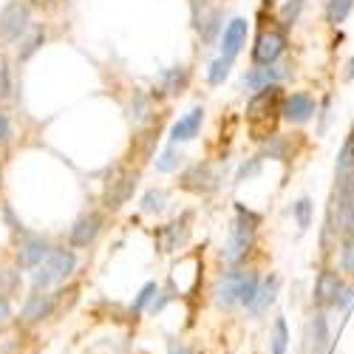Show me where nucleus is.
Instances as JSON below:
<instances>
[{"label": "nucleus", "instance_id": "obj_15", "mask_svg": "<svg viewBox=\"0 0 354 354\" xmlns=\"http://www.w3.org/2000/svg\"><path fill=\"white\" fill-rule=\"evenodd\" d=\"M187 68L185 66H173V68H165L159 77H156V85H153V94L156 97H179L185 88H187Z\"/></svg>", "mask_w": 354, "mask_h": 354}, {"label": "nucleus", "instance_id": "obj_39", "mask_svg": "<svg viewBox=\"0 0 354 354\" xmlns=\"http://www.w3.org/2000/svg\"><path fill=\"white\" fill-rule=\"evenodd\" d=\"M32 3H35V6H48L51 0H32Z\"/></svg>", "mask_w": 354, "mask_h": 354}, {"label": "nucleus", "instance_id": "obj_28", "mask_svg": "<svg viewBox=\"0 0 354 354\" xmlns=\"http://www.w3.org/2000/svg\"><path fill=\"white\" fill-rule=\"evenodd\" d=\"M156 295H159V286H156L153 281H147V283H145V286L139 289V295H136V301H133L131 312H133V315H139V312H142V309H145L147 304H151V301L156 298Z\"/></svg>", "mask_w": 354, "mask_h": 354}, {"label": "nucleus", "instance_id": "obj_29", "mask_svg": "<svg viewBox=\"0 0 354 354\" xmlns=\"http://www.w3.org/2000/svg\"><path fill=\"white\" fill-rule=\"evenodd\" d=\"M17 286H20V278H17V272H12V270H0V298H12V295L17 292Z\"/></svg>", "mask_w": 354, "mask_h": 354}, {"label": "nucleus", "instance_id": "obj_38", "mask_svg": "<svg viewBox=\"0 0 354 354\" xmlns=\"http://www.w3.org/2000/svg\"><path fill=\"white\" fill-rule=\"evenodd\" d=\"M346 77H348V80L354 77V57H351V60H348V71H346Z\"/></svg>", "mask_w": 354, "mask_h": 354}, {"label": "nucleus", "instance_id": "obj_6", "mask_svg": "<svg viewBox=\"0 0 354 354\" xmlns=\"http://www.w3.org/2000/svg\"><path fill=\"white\" fill-rule=\"evenodd\" d=\"M283 48H286V35L281 32V28H263V32L258 35V40H255V48H252V60L258 63V66H272L278 57L283 54Z\"/></svg>", "mask_w": 354, "mask_h": 354}, {"label": "nucleus", "instance_id": "obj_4", "mask_svg": "<svg viewBox=\"0 0 354 354\" xmlns=\"http://www.w3.org/2000/svg\"><path fill=\"white\" fill-rule=\"evenodd\" d=\"M28 28H32V12L26 3H12L0 15V40L3 43H20Z\"/></svg>", "mask_w": 354, "mask_h": 354}, {"label": "nucleus", "instance_id": "obj_18", "mask_svg": "<svg viewBox=\"0 0 354 354\" xmlns=\"http://www.w3.org/2000/svg\"><path fill=\"white\" fill-rule=\"evenodd\" d=\"M201 122H204V108H193L190 113H185L182 120L170 128V139H173L176 145H179V142H190V139H196V136H198V131H201Z\"/></svg>", "mask_w": 354, "mask_h": 354}, {"label": "nucleus", "instance_id": "obj_40", "mask_svg": "<svg viewBox=\"0 0 354 354\" xmlns=\"http://www.w3.org/2000/svg\"><path fill=\"white\" fill-rule=\"evenodd\" d=\"M267 3H270V0H267Z\"/></svg>", "mask_w": 354, "mask_h": 354}, {"label": "nucleus", "instance_id": "obj_17", "mask_svg": "<svg viewBox=\"0 0 354 354\" xmlns=\"http://www.w3.org/2000/svg\"><path fill=\"white\" fill-rule=\"evenodd\" d=\"M247 28L250 23L244 17H235L227 28H224V35H221V54L230 57V60H235V54L241 51V46L247 43Z\"/></svg>", "mask_w": 354, "mask_h": 354}, {"label": "nucleus", "instance_id": "obj_23", "mask_svg": "<svg viewBox=\"0 0 354 354\" xmlns=\"http://www.w3.org/2000/svg\"><path fill=\"white\" fill-rule=\"evenodd\" d=\"M43 40H46V32L37 26V28H28V35L20 40V60H28L40 46H43Z\"/></svg>", "mask_w": 354, "mask_h": 354}, {"label": "nucleus", "instance_id": "obj_19", "mask_svg": "<svg viewBox=\"0 0 354 354\" xmlns=\"http://www.w3.org/2000/svg\"><path fill=\"white\" fill-rule=\"evenodd\" d=\"M286 71L281 66H261V68H252L250 74H244V88L247 91H261L267 85H278V80H283Z\"/></svg>", "mask_w": 354, "mask_h": 354}, {"label": "nucleus", "instance_id": "obj_20", "mask_svg": "<svg viewBox=\"0 0 354 354\" xmlns=\"http://www.w3.org/2000/svg\"><path fill=\"white\" fill-rule=\"evenodd\" d=\"M332 348V332H329V317L323 309L312 315V351L315 354H329Z\"/></svg>", "mask_w": 354, "mask_h": 354}, {"label": "nucleus", "instance_id": "obj_26", "mask_svg": "<svg viewBox=\"0 0 354 354\" xmlns=\"http://www.w3.org/2000/svg\"><path fill=\"white\" fill-rule=\"evenodd\" d=\"M354 9V0H329V6H326V17L329 23H343L348 17V12Z\"/></svg>", "mask_w": 354, "mask_h": 354}, {"label": "nucleus", "instance_id": "obj_37", "mask_svg": "<svg viewBox=\"0 0 354 354\" xmlns=\"http://www.w3.org/2000/svg\"><path fill=\"white\" fill-rule=\"evenodd\" d=\"M170 354H193L187 346H170Z\"/></svg>", "mask_w": 354, "mask_h": 354}, {"label": "nucleus", "instance_id": "obj_27", "mask_svg": "<svg viewBox=\"0 0 354 354\" xmlns=\"http://www.w3.org/2000/svg\"><path fill=\"white\" fill-rule=\"evenodd\" d=\"M230 68H232V60L230 57H218V60H213L210 63V71H207V80L213 82V85H221L224 80H227V74H230Z\"/></svg>", "mask_w": 354, "mask_h": 354}, {"label": "nucleus", "instance_id": "obj_2", "mask_svg": "<svg viewBox=\"0 0 354 354\" xmlns=\"http://www.w3.org/2000/svg\"><path fill=\"white\" fill-rule=\"evenodd\" d=\"M255 230H258V216L252 210H247L244 204L235 207V221L232 230L227 235V241L221 247V261L230 263V267H239V263L250 255L252 241H255Z\"/></svg>", "mask_w": 354, "mask_h": 354}, {"label": "nucleus", "instance_id": "obj_31", "mask_svg": "<svg viewBox=\"0 0 354 354\" xmlns=\"http://www.w3.org/2000/svg\"><path fill=\"white\" fill-rule=\"evenodd\" d=\"M286 147H289V142L275 133V136H270L267 145H263V153H267L270 159H283V156H286Z\"/></svg>", "mask_w": 354, "mask_h": 354}, {"label": "nucleus", "instance_id": "obj_3", "mask_svg": "<svg viewBox=\"0 0 354 354\" xmlns=\"http://www.w3.org/2000/svg\"><path fill=\"white\" fill-rule=\"evenodd\" d=\"M74 270H77V252L74 250H66V247L51 250L48 258L35 270L32 283H35V289H48V286H57V283L68 281Z\"/></svg>", "mask_w": 354, "mask_h": 354}, {"label": "nucleus", "instance_id": "obj_32", "mask_svg": "<svg viewBox=\"0 0 354 354\" xmlns=\"http://www.w3.org/2000/svg\"><path fill=\"white\" fill-rule=\"evenodd\" d=\"M292 213H295V218H298V227L306 230V227L312 224V198H301V201L292 207Z\"/></svg>", "mask_w": 354, "mask_h": 354}, {"label": "nucleus", "instance_id": "obj_10", "mask_svg": "<svg viewBox=\"0 0 354 354\" xmlns=\"http://www.w3.org/2000/svg\"><path fill=\"white\" fill-rule=\"evenodd\" d=\"M51 252V244L46 235H35V232H28L26 239L20 241V250H17V263L23 270H37L40 263L48 258Z\"/></svg>", "mask_w": 354, "mask_h": 354}, {"label": "nucleus", "instance_id": "obj_30", "mask_svg": "<svg viewBox=\"0 0 354 354\" xmlns=\"http://www.w3.org/2000/svg\"><path fill=\"white\" fill-rule=\"evenodd\" d=\"M182 165V153L176 151V147H170V151H165L159 159H156V170H162V173H170V170H176Z\"/></svg>", "mask_w": 354, "mask_h": 354}, {"label": "nucleus", "instance_id": "obj_16", "mask_svg": "<svg viewBox=\"0 0 354 354\" xmlns=\"http://www.w3.org/2000/svg\"><path fill=\"white\" fill-rule=\"evenodd\" d=\"M100 230H102V216L100 213H85L74 221V227L68 232V241H71V247H88V244H94Z\"/></svg>", "mask_w": 354, "mask_h": 354}, {"label": "nucleus", "instance_id": "obj_33", "mask_svg": "<svg viewBox=\"0 0 354 354\" xmlns=\"http://www.w3.org/2000/svg\"><path fill=\"white\" fill-rule=\"evenodd\" d=\"M12 91V74H9V63H6V57L0 54V100H6Z\"/></svg>", "mask_w": 354, "mask_h": 354}, {"label": "nucleus", "instance_id": "obj_24", "mask_svg": "<svg viewBox=\"0 0 354 354\" xmlns=\"http://www.w3.org/2000/svg\"><path fill=\"white\" fill-rule=\"evenodd\" d=\"M340 270L354 278V235H343L340 241Z\"/></svg>", "mask_w": 354, "mask_h": 354}, {"label": "nucleus", "instance_id": "obj_35", "mask_svg": "<svg viewBox=\"0 0 354 354\" xmlns=\"http://www.w3.org/2000/svg\"><path fill=\"white\" fill-rule=\"evenodd\" d=\"M9 136H12V125H9V116L0 111V145H6L9 142Z\"/></svg>", "mask_w": 354, "mask_h": 354}, {"label": "nucleus", "instance_id": "obj_21", "mask_svg": "<svg viewBox=\"0 0 354 354\" xmlns=\"http://www.w3.org/2000/svg\"><path fill=\"white\" fill-rule=\"evenodd\" d=\"M275 295H278V278L275 275H270L267 281H261V286H258V295H255V301L247 306L252 315H261L263 309H270V304L275 301Z\"/></svg>", "mask_w": 354, "mask_h": 354}, {"label": "nucleus", "instance_id": "obj_13", "mask_svg": "<svg viewBox=\"0 0 354 354\" xmlns=\"http://www.w3.org/2000/svg\"><path fill=\"white\" fill-rule=\"evenodd\" d=\"M51 312H54V295H48L46 289H35V295L26 298L20 317L28 326H35V323H43L46 317H51Z\"/></svg>", "mask_w": 354, "mask_h": 354}, {"label": "nucleus", "instance_id": "obj_34", "mask_svg": "<svg viewBox=\"0 0 354 354\" xmlns=\"http://www.w3.org/2000/svg\"><path fill=\"white\" fill-rule=\"evenodd\" d=\"M9 323H12V304L6 298H0V332H3Z\"/></svg>", "mask_w": 354, "mask_h": 354}, {"label": "nucleus", "instance_id": "obj_14", "mask_svg": "<svg viewBox=\"0 0 354 354\" xmlns=\"http://www.w3.org/2000/svg\"><path fill=\"white\" fill-rule=\"evenodd\" d=\"M315 111H317V102L309 97V94H289L286 100H283V108H281V113H283V120L286 122H292V125H304V122H309L312 116H315Z\"/></svg>", "mask_w": 354, "mask_h": 354}, {"label": "nucleus", "instance_id": "obj_9", "mask_svg": "<svg viewBox=\"0 0 354 354\" xmlns=\"http://www.w3.org/2000/svg\"><path fill=\"white\" fill-rule=\"evenodd\" d=\"M193 26L196 32L201 35L204 43L216 40L218 28H221V9L218 6H210V0H193Z\"/></svg>", "mask_w": 354, "mask_h": 354}, {"label": "nucleus", "instance_id": "obj_8", "mask_svg": "<svg viewBox=\"0 0 354 354\" xmlns=\"http://www.w3.org/2000/svg\"><path fill=\"white\" fill-rule=\"evenodd\" d=\"M133 187H136V173L133 170H116L108 179V185H105V196H102L105 207L108 210H120L122 204L133 196Z\"/></svg>", "mask_w": 354, "mask_h": 354}, {"label": "nucleus", "instance_id": "obj_7", "mask_svg": "<svg viewBox=\"0 0 354 354\" xmlns=\"http://www.w3.org/2000/svg\"><path fill=\"white\" fill-rule=\"evenodd\" d=\"M332 218H337L340 235H354V185H337L335 201H332Z\"/></svg>", "mask_w": 354, "mask_h": 354}, {"label": "nucleus", "instance_id": "obj_25", "mask_svg": "<svg viewBox=\"0 0 354 354\" xmlns=\"http://www.w3.org/2000/svg\"><path fill=\"white\" fill-rule=\"evenodd\" d=\"M165 204H167V193L162 187H153V190H147L145 198H142V210L145 213H162L165 210Z\"/></svg>", "mask_w": 354, "mask_h": 354}, {"label": "nucleus", "instance_id": "obj_22", "mask_svg": "<svg viewBox=\"0 0 354 354\" xmlns=\"http://www.w3.org/2000/svg\"><path fill=\"white\" fill-rule=\"evenodd\" d=\"M289 348V329H286V320L275 317L272 323V332H270V354H286Z\"/></svg>", "mask_w": 354, "mask_h": 354}, {"label": "nucleus", "instance_id": "obj_5", "mask_svg": "<svg viewBox=\"0 0 354 354\" xmlns=\"http://www.w3.org/2000/svg\"><path fill=\"white\" fill-rule=\"evenodd\" d=\"M283 100L286 97H281V88L278 85H267V88H261V91H255V97L250 100V108H247L250 122L258 125L261 120H272L275 113H281Z\"/></svg>", "mask_w": 354, "mask_h": 354}, {"label": "nucleus", "instance_id": "obj_36", "mask_svg": "<svg viewBox=\"0 0 354 354\" xmlns=\"http://www.w3.org/2000/svg\"><path fill=\"white\" fill-rule=\"evenodd\" d=\"M301 3H304V0H292V3H286V6H283V20H286V23H292L295 17H298Z\"/></svg>", "mask_w": 354, "mask_h": 354}, {"label": "nucleus", "instance_id": "obj_12", "mask_svg": "<svg viewBox=\"0 0 354 354\" xmlns=\"http://www.w3.org/2000/svg\"><path fill=\"white\" fill-rule=\"evenodd\" d=\"M179 182H182V187L190 190V193H210V190L218 187L221 176H218V170H213L210 165H193L190 170L182 173Z\"/></svg>", "mask_w": 354, "mask_h": 354}, {"label": "nucleus", "instance_id": "obj_1", "mask_svg": "<svg viewBox=\"0 0 354 354\" xmlns=\"http://www.w3.org/2000/svg\"><path fill=\"white\" fill-rule=\"evenodd\" d=\"M261 278L252 270H230L213 283V301L218 306H250L258 295Z\"/></svg>", "mask_w": 354, "mask_h": 354}, {"label": "nucleus", "instance_id": "obj_11", "mask_svg": "<svg viewBox=\"0 0 354 354\" xmlns=\"http://www.w3.org/2000/svg\"><path fill=\"white\" fill-rule=\"evenodd\" d=\"M343 281L335 270H323L317 275V283H315V304L320 309H329V306H337L340 304V295H343Z\"/></svg>", "mask_w": 354, "mask_h": 354}]
</instances>
